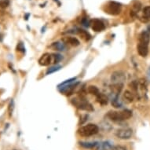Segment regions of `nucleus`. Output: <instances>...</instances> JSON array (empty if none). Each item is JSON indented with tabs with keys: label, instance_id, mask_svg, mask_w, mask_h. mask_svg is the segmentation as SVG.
Wrapping results in <instances>:
<instances>
[{
	"label": "nucleus",
	"instance_id": "obj_3",
	"mask_svg": "<svg viewBox=\"0 0 150 150\" xmlns=\"http://www.w3.org/2000/svg\"><path fill=\"white\" fill-rule=\"evenodd\" d=\"M71 103L73 104V105H75L76 108L81 110L85 111H93V108L91 105V103H89L88 101H86V99L83 98H74L71 100Z\"/></svg>",
	"mask_w": 150,
	"mask_h": 150
},
{
	"label": "nucleus",
	"instance_id": "obj_9",
	"mask_svg": "<svg viewBox=\"0 0 150 150\" xmlns=\"http://www.w3.org/2000/svg\"><path fill=\"white\" fill-rule=\"evenodd\" d=\"M77 85H78V83H72L68 84V85H64V86H62V87H60V91L62 93H66L67 95H71L72 94L74 90L76 89Z\"/></svg>",
	"mask_w": 150,
	"mask_h": 150
},
{
	"label": "nucleus",
	"instance_id": "obj_18",
	"mask_svg": "<svg viewBox=\"0 0 150 150\" xmlns=\"http://www.w3.org/2000/svg\"><path fill=\"white\" fill-rule=\"evenodd\" d=\"M78 34L81 36V38L85 41H89V40L91 39V35L89 34L88 32H86V31H84V30L82 29H79L78 31Z\"/></svg>",
	"mask_w": 150,
	"mask_h": 150
},
{
	"label": "nucleus",
	"instance_id": "obj_22",
	"mask_svg": "<svg viewBox=\"0 0 150 150\" xmlns=\"http://www.w3.org/2000/svg\"><path fill=\"white\" fill-rule=\"evenodd\" d=\"M62 59V56L61 54H52V63L54 64H57L58 62H61V60Z\"/></svg>",
	"mask_w": 150,
	"mask_h": 150
},
{
	"label": "nucleus",
	"instance_id": "obj_17",
	"mask_svg": "<svg viewBox=\"0 0 150 150\" xmlns=\"http://www.w3.org/2000/svg\"><path fill=\"white\" fill-rule=\"evenodd\" d=\"M96 144V142H79L80 146L85 148V149H93L95 147Z\"/></svg>",
	"mask_w": 150,
	"mask_h": 150
},
{
	"label": "nucleus",
	"instance_id": "obj_12",
	"mask_svg": "<svg viewBox=\"0 0 150 150\" xmlns=\"http://www.w3.org/2000/svg\"><path fill=\"white\" fill-rule=\"evenodd\" d=\"M138 40H139V42H142V43H145V44L149 45L150 41V33L148 31H143L139 35Z\"/></svg>",
	"mask_w": 150,
	"mask_h": 150
},
{
	"label": "nucleus",
	"instance_id": "obj_29",
	"mask_svg": "<svg viewBox=\"0 0 150 150\" xmlns=\"http://www.w3.org/2000/svg\"><path fill=\"white\" fill-rule=\"evenodd\" d=\"M147 74H148V77H149V79H150V68H149V70H148Z\"/></svg>",
	"mask_w": 150,
	"mask_h": 150
},
{
	"label": "nucleus",
	"instance_id": "obj_25",
	"mask_svg": "<svg viewBox=\"0 0 150 150\" xmlns=\"http://www.w3.org/2000/svg\"><path fill=\"white\" fill-rule=\"evenodd\" d=\"M14 109V101L13 100H11L9 104V107H8V111H9V113H10V116H12V113H13V111Z\"/></svg>",
	"mask_w": 150,
	"mask_h": 150
},
{
	"label": "nucleus",
	"instance_id": "obj_24",
	"mask_svg": "<svg viewBox=\"0 0 150 150\" xmlns=\"http://www.w3.org/2000/svg\"><path fill=\"white\" fill-rule=\"evenodd\" d=\"M61 68H62V67L60 66V65H54V66L50 67V69H48V70H47V75H49V74H51V73H53V72H55V71H58V70H60V69H61Z\"/></svg>",
	"mask_w": 150,
	"mask_h": 150
},
{
	"label": "nucleus",
	"instance_id": "obj_2",
	"mask_svg": "<svg viewBox=\"0 0 150 150\" xmlns=\"http://www.w3.org/2000/svg\"><path fill=\"white\" fill-rule=\"evenodd\" d=\"M99 127L96 124L89 123L87 125L82 127L78 130V133L79 135L83 137H91L98 133Z\"/></svg>",
	"mask_w": 150,
	"mask_h": 150
},
{
	"label": "nucleus",
	"instance_id": "obj_19",
	"mask_svg": "<svg viewBox=\"0 0 150 150\" xmlns=\"http://www.w3.org/2000/svg\"><path fill=\"white\" fill-rule=\"evenodd\" d=\"M87 91H88L89 93L94 95V96H97L100 93L98 88L95 86H89L88 88H87Z\"/></svg>",
	"mask_w": 150,
	"mask_h": 150
},
{
	"label": "nucleus",
	"instance_id": "obj_4",
	"mask_svg": "<svg viewBox=\"0 0 150 150\" xmlns=\"http://www.w3.org/2000/svg\"><path fill=\"white\" fill-rule=\"evenodd\" d=\"M122 6L116 2H109L105 5V13L110 15H119L121 13Z\"/></svg>",
	"mask_w": 150,
	"mask_h": 150
},
{
	"label": "nucleus",
	"instance_id": "obj_21",
	"mask_svg": "<svg viewBox=\"0 0 150 150\" xmlns=\"http://www.w3.org/2000/svg\"><path fill=\"white\" fill-rule=\"evenodd\" d=\"M143 18L145 21H150V6L143 9Z\"/></svg>",
	"mask_w": 150,
	"mask_h": 150
},
{
	"label": "nucleus",
	"instance_id": "obj_15",
	"mask_svg": "<svg viewBox=\"0 0 150 150\" xmlns=\"http://www.w3.org/2000/svg\"><path fill=\"white\" fill-rule=\"evenodd\" d=\"M51 47L55 50H59V51H64L67 49L66 46L64 42H55L51 45Z\"/></svg>",
	"mask_w": 150,
	"mask_h": 150
},
{
	"label": "nucleus",
	"instance_id": "obj_5",
	"mask_svg": "<svg viewBox=\"0 0 150 150\" xmlns=\"http://www.w3.org/2000/svg\"><path fill=\"white\" fill-rule=\"evenodd\" d=\"M116 136L122 140L130 139L133 135V131L130 128H121L116 131Z\"/></svg>",
	"mask_w": 150,
	"mask_h": 150
},
{
	"label": "nucleus",
	"instance_id": "obj_11",
	"mask_svg": "<svg viewBox=\"0 0 150 150\" xmlns=\"http://www.w3.org/2000/svg\"><path fill=\"white\" fill-rule=\"evenodd\" d=\"M149 45L145 44V43H142V42H139L138 44V47H137V49H138V54L142 57H145L148 55V53H149Z\"/></svg>",
	"mask_w": 150,
	"mask_h": 150
},
{
	"label": "nucleus",
	"instance_id": "obj_20",
	"mask_svg": "<svg viewBox=\"0 0 150 150\" xmlns=\"http://www.w3.org/2000/svg\"><path fill=\"white\" fill-rule=\"evenodd\" d=\"M141 7H142V4H141L139 2L136 1L134 2L132 6V14H136L137 13H138V11L141 10Z\"/></svg>",
	"mask_w": 150,
	"mask_h": 150
},
{
	"label": "nucleus",
	"instance_id": "obj_26",
	"mask_svg": "<svg viewBox=\"0 0 150 150\" xmlns=\"http://www.w3.org/2000/svg\"><path fill=\"white\" fill-rule=\"evenodd\" d=\"M10 4V1L9 0H1L0 1V7L6 8Z\"/></svg>",
	"mask_w": 150,
	"mask_h": 150
},
{
	"label": "nucleus",
	"instance_id": "obj_13",
	"mask_svg": "<svg viewBox=\"0 0 150 150\" xmlns=\"http://www.w3.org/2000/svg\"><path fill=\"white\" fill-rule=\"evenodd\" d=\"M63 41L64 42V43H68V44L71 45L72 47H77L80 43L79 40L75 37H67L65 39H64Z\"/></svg>",
	"mask_w": 150,
	"mask_h": 150
},
{
	"label": "nucleus",
	"instance_id": "obj_27",
	"mask_svg": "<svg viewBox=\"0 0 150 150\" xmlns=\"http://www.w3.org/2000/svg\"><path fill=\"white\" fill-rule=\"evenodd\" d=\"M76 78H71V79H68V80H66V81L63 82V83H61V85L60 86H64V85H68V84H70V83H72L75 80H76Z\"/></svg>",
	"mask_w": 150,
	"mask_h": 150
},
{
	"label": "nucleus",
	"instance_id": "obj_8",
	"mask_svg": "<svg viewBox=\"0 0 150 150\" xmlns=\"http://www.w3.org/2000/svg\"><path fill=\"white\" fill-rule=\"evenodd\" d=\"M113 147L112 142L110 141H105L101 142H97L95 147L93 148L94 150H112Z\"/></svg>",
	"mask_w": 150,
	"mask_h": 150
},
{
	"label": "nucleus",
	"instance_id": "obj_23",
	"mask_svg": "<svg viewBox=\"0 0 150 150\" xmlns=\"http://www.w3.org/2000/svg\"><path fill=\"white\" fill-rule=\"evenodd\" d=\"M112 105L113 107L115 108H121L122 107V104L118 100V97H114L112 99Z\"/></svg>",
	"mask_w": 150,
	"mask_h": 150
},
{
	"label": "nucleus",
	"instance_id": "obj_16",
	"mask_svg": "<svg viewBox=\"0 0 150 150\" xmlns=\"http://www.w3.org/2000/svg\"><path fill=\"white\" fill-rule=\"evenodd\" d=\"M123 98L127 102H132L134 100V94L131 91H125L123 93Z\"/></svg>",
	"mask_w": 150,
	"mask_h": 150
},
{
	"label": "nucleus",
	"instance_id": "obj_10",
	"mask_svg": "<svg viewBox=\"0 0 150 150\" xmlns=\"http://www.w3.org/2000/svg\"><path fill=\"white\" fill-rule=\"evenodd\" d=\"M52 63V54H44L39 60V64L41 66H48Z\"/></svg>",
	"mask_w": 150,
	"mask_h": 150
},
{
	"label": "nucleus",
	"instance_id": "obj_7",
	"mask_svg": "<svg viewBox=\"0 0 150 150\" xmlns=\"http://www.w3.org/2000/svg\"><path fill=\"white\" fill-rule=\"evenodd\" d=\"M90 25L91 26V28L96 32H100L103 31L105 28V25L101 20L99 19H93L91 21Z\"/></svg>",
	"mask_w": 150,
	"mask_h": 150
},
{
	"label": "nucleus",
	"instance_id": "obj_28",
	"mask_svg": "<svg viewBox=\"0 0 150 150\" xmlns=\"http://www.w3.org/2000/svg\"><path fill=\"white\" fill-rule=\"evenodd\" d=\"M112 150H127L126 148L123 147V146H115V147H112Z\"/></svg>",
	"mask_w": 150,
	"mask_h": 150
},
{
	"label": "nucleus",
	"instance_id": "obj_6",
	"mask_svg": "<svg viewBox=\"0 0 150 150\" xmlns=\"http://www.w3.org/2000/svg\"><path fill=\"white\" fill-rule=\"evenodd\" d=\"M126 79L125 73L122 71H116L111 76V80L113 83H123Z\"/></svg>",
	"mask_w": 150,
	"mask_h": 150
},
{
	"label": "nucleus",
	"instance_id": "obj_1",
	"mask_svg": "<svg viewBox=\"0 0 150 150\" xmlns=\"http://www.w3.org/2000/svg\"><path fill=\"white\" fill-rule=\"evenodd\" d=\"M106 116L112 121H123L130 119L132 116V112L130 110L109 111Z\"/></svg>",
	"mask_w": 150,
	"mask_h": 150
},
{
	"label": "nucleus",
	"instance_id": "obj_30",
	"mask_svg": "<svg viewBox=\"0 0 150 150\" xmlns=\"http://www.w3.org/2000/svg\"><path fill=\"white\" fill-rule=\"evenodd\" d=\"M0 1H1V0H0Z\"/></svg>",
	"mask_w": 150,
	"mask_h": 150
},
{
	"label": "nucleus",
	"instance_id": "obj_14",
	"mask_svg": "<svg viewBox=\"0 0 150 150\" xmlns=\"http://www.w3.org/2000/svg\"><path fill=\"white\" fill-rule=\"evenodd\" d=\"M96 98L97 101H98V103L101 104V105H107V104H108V97L106 96L105 93H99L96 96Z\"/></svg>",
	"mask_w": 150,
	"mask_h": 150
}]
</instances>
